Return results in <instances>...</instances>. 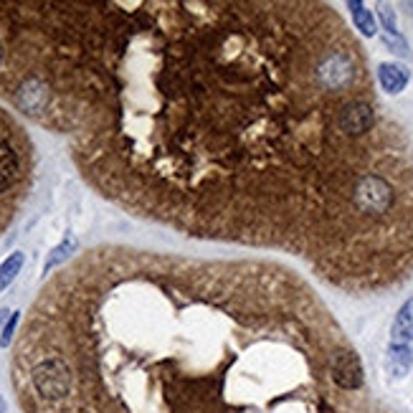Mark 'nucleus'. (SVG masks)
I'll return each instance as SVG.
<instances>
[{
	"instance_id": "nucleus-8",
	"label": "nucleus",
	"mask_w": 413,
	"mask_h": 413,
	"mask_svg": "<svg viewBox=\"0 0 413 413\" xmlns=\"http://www.w3.org/2000/svg\"><path fill=\"white\" fill-rule=\"evenodd\" d=\"M348 8L353 11V21H355V26H358V31H360L365 38L375 35L378 26H375V18H373V13L365 8V3H355V0H350Z\"/></svg>"
},
{
	"instance_id": "nucleus-3",
	"label": "nucleus",
	"mask_w": 413,
	"mask_h": 413,
	"mask_svg": "<svg viewBox=\"0 0 413 413\" xmlns=\"http://www.w3.org/2000/svg\"><path fill=\"white\" fill-rule=\"evenodd\" d=\"M330 375H332V380H335L337 388H343V390L363 388V380H365L363 363L353 350H337V353L332 355Z\"/></svg>"
},
{
	"instance_id": "nucleus-6",
	"label": "nucleus",
	"mask_w": 413,
	"mask_h": 413,
	"mask_svg": "<svg viewBox=\"0 0 413 413\" xmlns=\"http://www.w3.org/2000/svg\"><path fill=\"white\" fill-rule=\"evenodd\" d=\"M378 82L383 87V92H388V94H401L408 84V69L385 61V64L378 66Z\"/></svg>"
},
{
	"instance_id": "nucleus-12",
	"label": "nucleus",
	"mask_w": 413,
	"mask_h": 413,
	"mask_svg": "<svg viewBox=\"0 0 413 413\" xmlns=\"http://www.w3.org/2000/svg\"><path fill=\"white\" fill-rule=\"evenodd\" d=\"M380 21H383L385 26V33H398L396 28V16H393V11H390V6H380Z\"/></svg>"
},
{
	"instance_id": "nucleus-1",
	"label": "nucleus",
	"mask_w": 413,
	"mask_h": 413,
	"mask_svg": "<svg viewBox=\"0 0 413 413\" xmlns=\"http://www.w3.org/2000/svg\"><path fill=\"white\" fill-rule=\"evenodd\" d=\"M302 3H66L38 124L104 198L195 238L302 251Z\"/></svg>"
},
{
	"instance_id": "nucleus-7",
	"label": "nucleus",
	"mask_w": 413,
	"mask_h": 413,
	"mask_svg": "<svg viewBox=\"0 0 413 413\" xmlns=\"http://www.w3.org/2000/svg\"><path fill=\"white\" fill-rule=\"evenodd\" d=\"M23 264H26V254H23V251H13V254L8 256L3 264H0V294H3V292H6L13 282H16V277L21 274Z\"/></svg>"
},
{
	"instance_id": "nucleus-9",
	"label": "nucleus",
	"mask_w": 413,
	"mask_h": 413,
	"mask_svg": "<svg viewBox=\"0 0 413 413\" xmlns=\"http://www.w3.org/2000/svg\"><path fill=\"white\" fill-rule=\"evenodd\" d=\"M74 251H77V238H71V236H69V238H64V241H61L59 246H56V248L51 251V256L46 259V266H43V274H51L59 264L69 261Z\"/></svg>"
},
{
	"instance_id": "nucleus-5",
	"label": "nucleus",
	"mask_w": 413,
	"mask_h": 413,
	"mask_svg": "<svg viewBox=\"0 0 413 413\" xmlns=\"http://www.w3.org/2000/svg\"><path fill=\"white\" fill-rule=\"evenodd\" d=\"M413 365V348H401V345H388V353H385V370H388L390 378H406L408 370Z\"/></svg>"
},
{
	"instance_id": "nucleus-10",
	"label": "nucleus",
	"mask_w": 413,
	"mask_h": 413,
	"mask_svg": "<svg viewBox=\"0 0 413 413\" xmlns=\"http://www.w3.org/2000/svg\"><path fill=\"white\" fill-rule=\"evenodd\" d=\"M383 43L398 56H408V43L403 41L401 33H383Z\"/></svg>"
},
{
	"instance_id": "nucleus-4",
	"label": "nucleus",
	"mask_w": 413,
	"mask_h": 413,
	"mask_svg": "<svg viewBox=\"0 0 413 413\" xmlns=\"http://www.w3.org/2000/svg\"><path fill=\"white\" fill-rule=\"evenodd\" d=\"M413 343V299H408L401 309H398L393 327H390V345H401V348H411Z\"/></svg>"
},
{
	"instance_id": "nucleus-13",
	"label": "nucleus",
	"mask_w": 413,
	"mask_h": 413,
	"mask_svg": "<svg viewBox=\"0 0 413 413\" xmlns=\"http://www.w3.org/2000/svg\"><path fill=\"white\" fill-rule=\"evenodd\" d=\"M0 413H6V401H3V396H0Z\"/></svg>"
},
{
	"instance_id": "nucleus-2",
	"label": "nucleus",
	"mask_w": 413,
	"mask_h": 413,
	"mask_svg": "<svg viewBox=\"0 0 413 413\" xmlns=\"http://www.w3.org/2000/svg\"><path fill=\"white\" fill-rule=\"evenodd\" d=\"M35 150L28 132L0 106V236L11 228L33 185Z\"/></svg>"
},
{
	"instance_id": "nucleus-11",
	"label": "nucleus",
	"mask_w": 413,
	"mask_h": 413,
	"mask_svg": "<svg viewBox=\"0 0 413 413\" xmlns=\"http://www.w3.org/2000/svg\"><path fill=\"white\" fill-rule=\"evenodd\" d=\"M18 319H21V312H13V317L8 319L6 330H3V335H0V348H8V345H11L13 332H16V325H18Z\"/></svg>"
}]
</instances>
